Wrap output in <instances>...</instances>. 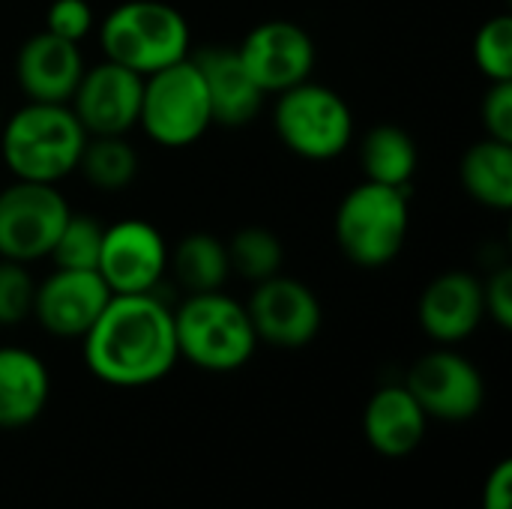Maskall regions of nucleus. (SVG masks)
Wrapping results in <instances>:
<instances>
[{
    "instance_id": "6",
    "label": "nucleus",
    "mask_w": 512,
    "mask_h": 509,
    "mask_svg": "<svg viewBox=\"0 0 512 509\" xmlns=\"http://www.w3.org/2000/svg\"><path fill=\"white\" fill-rule=\"evenodd\" d=\"M273 129L294 156L330 162L351 147L354 114L342 93L309 78L276 96Z\"/></svg>"
},
{
    "instance_id": "21",
    "label": "nucleus",
    "mask_w": 512,
    "mask_h": 509,
    "mask_svg": "<svg viewBox=\"0 0 512 509\" xmlns=\"http://www.w3.org/2000/svg\"><path fill=\"white\" fill-rule=\"evenodd\" d=\"M417 165H420L417 141L396 123L375 126L360 144V168L369 183L411 189Z\"/></svg>"
},
{
    "instance_id": "16",
    "label": "nucleus",
    "mask_w": 512,
    "mask_h": 509,
    "mask_svg": "<svg viewBox=\"0 0 512 509\" xmlns=\"http://www.w3.org/2000/svg\"><path fill=\"white\" fill-rule=\"evenodd\" d=\"M87 63L78 42L60 39L48 30L33 33L15 57V78L27 102L69 105Z\"/></svg>"
},
{
    "instance_id": "8",
    "label": "nucleus",
    "mask_w": 512,
    "mask_h": 509,
    "mask_svg": "<svg viewBox=\"0 0 512 509\" xmlns=\"http://www.w3.org/2000/svg\"><path fill=\"white\" fill-rule=\"evenodd\" d=\"M69 213L57 186L12 180L0 189V258L27 267L48 258Z\"/></svg>"
},
{
    "instance_id": "11",
    "label": "nucleus",
    "mask_w": 512,
    "mask_h": 509,
    "mask_svg": "<svg viewBox=\"0 0 512 509\" xmlns=\"http://www.w3.org/2000/svg\"><path fill=\"white\" fill-rule=\"evenodd\" d=\"M168 243L144 219L105 225L96 273L111 294H156L168 270Z\"/></svg>"
},
{
    "instance_id": "28",
    "label": "nucleus",
    "mask_w": 512,
    "mask_h": 509,
    "mask_svg": "<svg viewBox=\"0 0 512 509\" xmlns=\"http://www.w3.org/2000/svg\"><path fill=\"white\" fill-rule=\"evenodd\" d=\"M96 27V15L87 0H51L45 9V30L69 39V42H84Z\"/></svg>"
},
{
    "instance_id": "24",
    "label": "nucleus",
    "mask_w": 512,
    "mask_h": 509,
    "mask_svg": "<svg viewBox=\"0 0 512 509\" xmlns=\"http://www.w3.org/2000/svg\"><path fill=\"white\" fill-rule=\"evenodd\" d=\"M225 246H228L231 273H237L240 279H249L258 285V282L282 273L285 246L267 228H240Z\"/></svg>"
},
{
    "instance_id": "27",
    "label": "nucleus",
    "mask_w": 512,
    "mask_h": 509,
    "mask_svg": "<svg viewBox=\"0 0 512 509\" xmlns=\"http://www.w3.org/2000/svg\"><path fill=\"white\" fill-rule=\"evenodd\" d=\"M36 279L27 264L0 258V327H15L33 318Z\"/></svg>"
},
{
    "instance_id": "30",
    "label": "nucleus",
    "mask_w": 512,
    "mask_h": 509,
    "mask_svg": "<svg viewBox=\"0 0 512 509\" xmlns=\"http://www.w3.org/2000/svg\"><path fill=\"white\" fill-rule=\"evenodd\" d=\"M483 306L486 315L501 327H512V270L510 267H498L486 282H483Z\"/></svg>"
},
{
    "instance_id": "15",
    "label": "nucleus",
    "mask_w": 512,
    "mask_h": 509,
    "mask_svg": "<svg viewBox=\"0 0 512 509\" xmlns=\"http://www.w3.org/2000/svg\"><path fill=\"white\" fill-rule=\"evenodd\" d=\"M486 318L483 282L474 273L450 270L435 276L417 303V321L423 333L438 345H459L477 333Z\"/></svg>"
},
{
    "instance_id": "7",
    "label": "nucleus",
    "mask_w": 512,
    "mask_h": 509,
    "mask_svg": "<svg viewBox=\"0 0 512 509\" xmlns=\"http://www.w3.org/2000/svg\"><path fill=\"white\" fill-rule=\"evenodd\" d=\"M138 126L159 147H189L207 135L213 111L192 54L144 78Z\"/></svg>"
},
{
    "instance_id": "10",
    "label": "nucleus",
    "mask_w": 512,
    "mask_h": 509,
    "mask_svg": "<svg viewBox=\"0 0 512 509\" xmlns=\"http://www.w3.org/2000/svg\"><path fill=\"white\" fill-rule=\"evenodd\" d=\"M258 342L297 351L315 342L324 324V309L315 291L291 276H270L255 285L246 303Z\"/></svg>"
},
{
    "instance_id": "26",
    "label": "nucleus",
    "mask_w": 512,
    "mask_h": 509,
    "mask_svg": "<svg viewBox=\"0 0 512 509\" xmlns=\"http://www.w3.org/2000/svg\"><path fill=\"white\" fill-rule=\"evenodd\" d=\"M474 63L492 81H512V18L495 15L474 36Z\"/></svg>"
},
{
    "instance_id": "5",
    "label": "nucleus",
    "mask_w": 512,
    "mask_h": 509,
    "mask_svg": "<svg viewBox=\"0 0 512 509\" xmlns=\"http://www.w3.org/2000/svg\"><path fill=\"white\" fill-rule=\"evenodd\" d=\"M174 336L183 360L219 375L243 369L258 348L246 306L225 291L186 294L174 309Z\"/></svg>"
},
{
    "instance_id": "29",
    "label": "nucleus",
    "mask_w": 512,
    "mask_h": 509,
    "mask_svg": "<svg viewBox=\"0 0 512 509\" xmlns=\"http://www.w3.org/2000/svg\"><path fill=\"white\" fill-rule=\"evenodd\" d=\"M480 120L489 138L510 141L512 144V81H492L483 105H480Z\"/></svg>"
},
{
    "instance_id": "31",
    "label": "nucleus",
    "mask_w": 512,
    "mask_h": 509,
    "mask_svg": "<svg viewBox=\"0 0 512 509\" xmlns=\"http://www.w3.org/2000/svg\"><path fill=\"white\" fill-rule=\"evenodd\" d=\"M510 483H512V462H501L486 486H483V501L480 509H510Z\"/></svg>"
},
{
    "instance_id": "12",
    "label": "nucleus",
    "mask_w": 512,
    "mask_h": 509,
    "mask_svg": "<svg viewBox=\"0 0 512 509\" xmlns=\"http://www.w3.org/2000/svg\"><path fill=\"white\" fill-rule=\"evenodd\" d=\"M237 54L246 63L255 84L264 90V96H279L309 81L318 60L315 42L306 33V27L285 18H273L252 27L237 45Z\"/></svg>"
},
{
    "instance_id": "13",
    "label": "nucleus",
    "mask_w": 512,
    "mask_h": 509,
    "mask_svg": "<svg viewBox=\"0 0 512 509\" xmlns=\"http://www.w3.org/2000/svg\"><path fill=\"white\" fill-rule=\"evenodd\" d=\"M141 90L144 75L114 60H102L84 69L69 108L87 135H129L138 126Z\"/></svg>"
},
{
    "instance_id": "19",
    "label": "nucleus",
    "mask_w": 512,
    "mask_h": 509,
    "mask_svg": "<svg viewBox=\"0 0 512 509\" xmlns=\"http://www.w3.org/2000/svg\"><path fill=\"white\" fill-rule=\"evenodd\" d=\"M51 396L45 363L18 345L0 348V429H24L39 420Z\"/></svg>"
},
{
    "instance_id": "9",
    "label": "nucleus",
    "mask_w": 512,
    "mask_h": 509,
    "mask_svg": "<svg viewBox=\"0 0 512 509\" xmlns=\"http://www.w3.org/2000/svg\"><path fill=\"white\" fill-rule=\"evenodd\" d=\"M405 387L420 402L426 417L441 423H468L486 402L480 369L447 345L420 357L411 366Z\"/></svg>"
},
{
    "instance_id": "17",
    "label": "nucleus",
    "mask_w": 512,
    "mask_h": 509,
    "mask_svg": "<svg viewBox=\"0 0 512 509\" xmlns=\"http://www.w3.org/2000/svg\"><path fill=\"white\" fill-rule=\"evenodd\" d=\"M192 60L201 69V78L207 87L213 126L219 123L228 129H240L258 117L264 105V90L249 75L237 48L207 45L198 54H192Z\"/></svg>"
},
{
    "instance_id": "2",
    "label": "nucleus",
    "mask_w": 512,
    "mask_h": 509,
    "mask_svg": "<svg viewBox=\"0 0 512 509\" xmlns=\"http://www.w3.org/2000/svg\"><path fill=\"white\" fill-rule=\"evenodd\" d=\"M84 144V126L57 102H27L0 126V153L15 180L57 186L78 171Z\"/></svg>"
},
{
    "instance_id": "23",
    "label": "nucleus",
    "mask_w": 512,
    "mask_h": 509,
    "mask_svg": "<svg viewBox=\"0 0 512 509\" xmlns=\"http://www.w3.org/2000/svg\"><path fill=\"white\" fill-rule=\"evenodd\" d=\"M138 150L126 135H87L78 171L102 192H120L138 177Z\"/></svg>"
},
{
    "instance_id": "1",
    "label": "nucleus",
    "mask_w": 512,
    "mask_h": 509,
    "mask_svg": "<svg viewBox=\"0 0 512 509\" xmlns=\"http://www.w3.org/2000/svg\"><path fill=\"white\" fill-rule=\"evenodd\" d=\"M81 342L93 378L123 390L162 381L180 360L174 309L156 294H111Z\"/></svg>"
},
{
    "instance_id": "18",
    "label": "nucleus",
    "mask_w": 512,
    "mask_h": 509,
    "mask_svg": "<svg viewBox=\"0 0 512 509\" xmlns=\"http://www.w3.org/2000/svg\"><path fill=\"white\" fill-rule=\"evenodd\" d=\"M429 429V417L405 384H390L372 393L363 411V435L378 456H411Z\"/></svg>"
},
{
    "instance_id": "4",
    "label": "nucleus",
    "mask_w": 512,
    "mask_h": 509,
    "mask_svg": "<svg viewBox=\"0 0 512 509\" xmlns=\"http://www.w3.org/2000/svg\"><path fill=\"white\" fill-rule=\"evenodd\" d=\"M411 228L408 189L363 180L336 207L333 237L342 255L363 267L378 270L399 258Z\"/></svg>"
},
{
    "instance_id": "14",
    "label": "nucleus",
    "mask_w": 512,
    "mask_h": 509,
    "mask_svg": "<svg viewBox=\"0 0 512 509\" xmlns=\"http://www.w3.org/2000/svg\"><path fill=\"white\" fill-rule=\"evenodd\" d=\"M111 291L96 270H60L36 282L33 318L57 339H84L108 306Z\"/></svg>"
},
{
    "instance_id": "25",
    "label": "nucleus",
    "mask_w": 512,
    "mask_h": 509,
    "mask_svg": "<svg viewBox=\"0 0 512 509\" xmlns=\"http://www.w3.org/2000/svg\"><path fill=\"white\" fill-rule=\"evenodd\" d=\"M105 225L90 213H69L48 258L60 270H96Z\"/></svg>"
},
{
    "instance_id": "20",
    "label": "nucleus",
    "mask_w": 512,
    "mask_h": 509,
    "mask_svg": "<svg viewBox=\"0 0 512 509\" xmlns=\"http://www.w3.org/2000/svg\"><path fill=\"white\" fill-rule=\"evenodd\" d=\"M459 180L471 201L489 210L512 207V144L498 138H480L471 144L459 162Z\"/></svg>"
},
{
    "instance_id": "22",
    "label": "nucleus",
    "mask_w": 512,
    "mask_h": 509,
    "mask_svg": "<svg viewBox=\"0 0 512 509\" xmlns=\"http://www.w3.org/2000/svg\"><path fill=\"white\" fill-rule=\"evenodd\" d=\"M168 267L174 270V276L186 288V294L222 291L231 276L228 246L207 231L186 234L177 243V252L168 255Z\"/></svg>"
},
{
    "instance_id": "32",
    "label": "nucleus",
    "mask_w": 512,
    "mask_h": 509,
    "mask_svg": "<svg viewBox=\"0 0 512 509\" xmlns=\"http://www.w3.org/2000/svg\"><path fill=\"white\" fill-rule=\"evenodd\" d=\"M0 126H3V111H0Z\"/></svg>"
},
{
    "instance_id": "3",
    "label": "nucleus",
    "mask_w": 512,
    "mask_h": 509,
    "mask_svg": "<svg viewBox=\"0 0 512 509\" xmlns=\"http://www.w3.org/2000/svg\"><path fill=\"white\" fill-rule=\"evenodd\" d=\"M99 45L105 60L147 78L189 57L192 33L177 6L165 0H126L99 24Z\"/></svg>"
}]
</instances>
